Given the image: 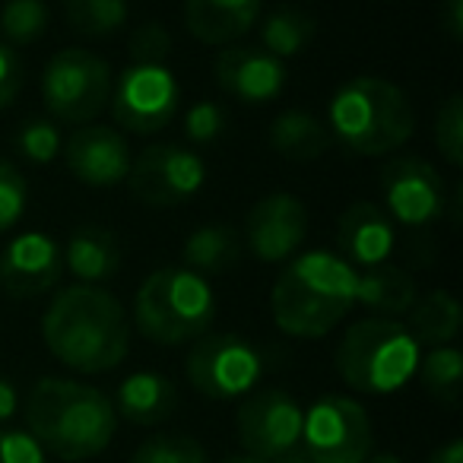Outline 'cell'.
I'll return each mask as SVG.
<instances>
[{
  "label": "cell",
  "mask_w": 463,
  "mask_h": 463,
  "mask_svg": "<svg viewBox=\"0 0 463 463\" xmlns=\"http://www.w3.org/2000/svg\"><path fill=\"white\" fill-rule=\"evenodd\" d=\"M48 353L77 374H105L128 359L130 321L115 292L73 283L48 302L42 315Z\"/></svg>",
  "instance_id": "obj_1"
},
{
  "label": "cell",
  "mask_w": 463,
  "mask_h": 463,
  "mask_svg": "<svg viewBox=\"0 0 463 463\" xmlns=\"http://www.w3.org/2000/svg\"><path fill=\"white\" fill-rule=\"evenodd\" d=\"M29 435L64 463L99 457L118 431V412L105 391L73 378H39L26 400Z\"/></svg>",
  "instance_id": "obj_2"
},
{
  "label": "cell",
  "mask_w": 463,
  "mask_h": 463,
  "mask_svg": "<svg viewBox=\"0 0 463 463\" xmlns=\"http://www.w3.org/2000/svg\"><path fill=\"white\" fill-rule=\"evenodd\" d=\"M355 308V270L330 251L286 260L270 292L273 324L296 340H321Z\"/></svg>",
  "instance_id": "obj_3"
},
{
  "label": "cell",
  "mask_w": 463,
  "mask_h": 463,
  "mask_svg": "<svg viewBox=\"0 0 463 463\" xmlns=\"http://www.w3.org/2000/svg\"><path fill=\"white\" fill-rule=\"evenodd\" d=\"M327 130L343 149L355 156H391L416 134V111L397 83L384 77H353L334 92Z\"/></svg>",
  "instance_id": "obj_4"
},
{
  "label": "cell",
  "mask_w": 463,
  "mask_h": 463,
  "mask_svg": "<svg viewBox=\"0 0 463 463\" xmlns=\"http://www.w3.org/2000/svg\"><path fill=\"white\" fill-rule=\"evenodd\" d=\"M422 346L393 317H362L346 327L334 353L336 374L343 384L368 397L397 393L416 378Z\"/></svg>",
  "instance_id": "obj_5"
},
{
  "label": "cell",
  "mask_w": 463,
  "mask_h": 463,
  "mask_svg": "<svg viewBox=\"0 0 463 463\" xmlns=\"http://www.w3.org/2000/svg\"><path fill=\"white\" fill-rule=\"evenodd\" d=\"M216 321V292L210 279L187 267H162L140 283L134 324L149 343L181 346L210 334Z\"/></svg>",
  "instance_id": "obj_6"
},
{
  "label": "cell",
  "mask_w": 463,
  "mask_h": 463,
  "mask_svg": "<svg viewBox=\"0 0 463 463\" xmlns=\"http://www.w3.org/2000/svg\"><path fill=\"white\" fill-rule=\"evenodd\" d=\"M111 73L109 61L86 48H64L42 71V99L54 121L92 124L111 102Z\"/></svg>",
  "instance_id": "obj_7"
},
{
  "label": "cell",
  "mask_w": 463,
  "mask_h": 463,
  "mask_svg": "<svg viewBox=\"0 0 463 463\" xmlns=\"http://www.w3.org/2000/svg\"><path fill=\"white\" fill-rule=\"evenodd\" d=\"M184 372L206 400H241L258 391L264 359L258 346L239 334H203L187 353Z\"/></svg>",
  "instance_id": "obj_8"
},
{
  "label": "cell",
  "mask_w": 463,
  "mask_h": 463,
  "mask_svg": "<svg viewBox=\"0 0 463 463\" xmlns=\"http://www.w3.org/2000/svg\"><path fill=\"white\" fill-rule=\"evenodd\" d=\"M372 444V419L359 400L327 393L305 410L298 448L311 463H365Z\"/></svg>",
  "instance_id": "obj_9"
},
{
  "label": "cell",
  "mask_w": 463,
  "mask_h": 463,
  "mask_svg": "<svg viewBox=\"0 0 463 463\" xmlns=\"http://www.w3.org/2000/svg\"><path fill=\"white\" fill-rule=\"evenodd\" d=\"M111 115L128 134L165 130L181 111V83L165 64H130L111 86Z\"/></svg>",
  "instance_id": "obj_10"
},
{
  "label": "cell",
  "mask_w": 463,
  "mask_h": 463,
  "mask_svg": "<svg viewBox=\"0 0 463 463\" xmlns=\"http://www.w3.org/2000/svg\"><path fill=\"white\" fill-rule=\"evenodd\" d=\"M124 184L143 206L168 210V206L187 203L203 191L206 162L203 156L181 143H149L130 162V175Z\"/></svg>",
  "instance_id": "obj_11"
},
{
  "label": "cell",
  "mask_w": 463,
  "mask_h": 463,
  "mask_svg": "<svg viewBox=\"0 0 463 463\" xmlns=\"http://www.w3.org/2000/svg\"><path fill=\"white\" fill-rule=\"evenodd\" d=\"M302 419L305 410L292 393L283 387H264L241 397L235 412V438L248 457L273 463L302 444Z\"/></svg>",
  "instance_id": "obj_12"
},
{
  "label": "cell",
  "mask_w": 463,
  "mask_h": 463,
  "mask_svg": "<svg viewBox=\"0 0 463 463\" xmlns=\"http://www.w3.org/2000/svg\"><path fill=\"white\" fill-rule=\"evenodd\" d=\"M384 213L393 225L425 229L438 222L448 210V187L438 168L419 156H397L387 159L378 172Z\"/></svg>",
  "instance_id": "obj_13"
},
{
  "label": "cell",
  "mask_w": 463,
  "mask_h": 463,
  "mask_svg": "<svg viewBox=\"0 0 463 463\" xmlns=\"http://www.w3.org/2000/svg\"><path fill=\"white\" fill-rule=\"evenodd\" d=\"M308 222V206L296 194H264L245 216V245L260 264H286L302 251Z\"/></svg>",
  "instance_id": "obj_14"
},
{
  "label": "cell",
  "mask_w": 463,
  "mask_h": 463,
  "mask_svg": "<svg viewBox=\"0 0 463 463\" xmlns=\"http://www.w3.org/2000/svg\"><path fill=\"white\" fill-rule=\"evenodd\" d=\"M64 279V251L48 232L29 229L0 251V289L10 298H39Z\"/></svg>",
  "instance_id": "obj_15"
},
{
  "label": "cell",
  "mask_w": 463,
  "mask_h": 463,
  "mask_svg": "<svg viewBox=\"0 0 463 463\" xmlns=\"http://www.w3.org/2000/svg\"><path fill=\"white\" fill-rule=\"evenodd\" d=\"M219 90L241 105H270L289 83L286 61L273 58L260 45H229L213 61Z\"/></svg>",
  "instance_id": "obj_16"
},
{
  "label": "cell",
  "mask_w": 463,
  "mask_h": 463,
  "mask_svg": "<svg viewBox=\"0 0 463 463\" xmlns=\"http://www.w3.org/2000/svg\"><path fill=\"white\" fill-rule=\"evenodd\" d=\"M64 162L80 184L118 187L130 175V143L121 130L109 124H83L64 143Z\"/></svg>",
  "instance_id": "obj_17"
},
{
  "label": "cell",
  "mask_w": 463,
  "mask_h": 463,
  "mask_svg": "<svg viewBox=\"0 0 463 463\" xmlns=\"http://www.w3.org/2000/svg\"><path fill=\"white\" fill-rule=\"evenodd\" d=\"M393 245H397V232L378 203L355 200L343 210L336 222V258L346 260L353 270L387 264Z\"/></svg>",
  "instance_id": "obj_18"
},
{
  "label": "cell",
  "mask_w": 463,
  "mask_h": 463,
  "mask_svg": "<svg viewBox=\"0 0 463 463\" xmlns=\"http://www.w3.org/2000/svg\"><path fill=\"white\" fill-rule=\"evenodd\" d=\"M264 0H184V26L200 45H235L260 20Z\"/></svg>",
  "instance_id": "obj_19"
},
{
  "label": "cell",
  "mask_w": 463,
  "mask_h": 463,
  "mask_svg": "<svg viewBox=\"0 0 463 463\" xmlns=\"http://www.w3.org/2000/svg\"><path fill=\"white\" fill-rule=\"evenodd\" d=\"M111 406L130 425H159L178 410V387L159 372H134L118 384Z\"/></svg>",
  "instance_id": "obj_20"
},
{
  "label": "cell",
  "mask_w": 463,
  "mask_h": 463,
  "mask_svg": "<svg viewBox=\"0 0 463 463\" xmlns=\"http://www.w3.org/2000/svg\"><path fill=\"white\" fill-rule=\"evenodd\" d=\"M61 251H64V270L83 286L109 283L121 267V245L115 232L102 225H80Z\"/></svg>",
  "instance_id": "obj_21"
},
{
  "label": "cell",
  "mask_w": 463,
  "mask_h": 463,
  "mask_svg": "<svg viewBox=\"0 0 463 463\" xmlns=\"http://www.w3.org/2000/svg\"><path fill=\"white\" fill-rule=\"evenodd\" d=\"M419 286L403 267L393 264H378L368 270H355V305H365L368 311H374L378 317H393L416 305Z\"/></svg>",
  "instance_id": "obj_22"
},
{
  "label": "cell",
  "mask_w": 463,
  "mask_h": 463,
  "mask_svg": "<svg viewBox=\"0 0 463 463\" xmlns=\"http://www.w3.org/2000/svg\"><path fill=\"white\" fill-rule=\"evenodd\" d=\"M270 146L289 162H315L334 146L327 124L302 109H286L270 124Z\"/></svg>",
  "instance_id": "obj_23"
},
{
  "label": "cell",
  "mask_w": 463,
  "mask_h": 463,
  "mask_svg": "<svg viewBox=\"0 0 463 463\" xmlns=\"http://www.w3.org/2000/svg\"><path fill=\"white\" fill-rule=\"evenodd\" d=\"M463 327V308L457 302L454 292L435 289L416 298L410 311H406V330L416 336L419 346H450Z\"/></svg>",
  "instance_id": "obj_24"
},
{
  "label": "cell",
  "mask_w": 463,
  "mask_h": 463,
  "mask_svg": "<svg viewBox=\"0 0 463 463\" xmlns=\"http://www.w3.org/2000/svg\"><path fill=\"white\" fill-rule=\"evenodd\" d=\"M181 260L187 270L210 277V273H225L241 260V239L239 232L225 222H206L194 229L181 245Z\"/></svg>",
  "instance_id": "obj_25"
},
{
  "label": "cell",
  "mask_w": 463,
  "mask_h": 463,
  "mask_svg": "<svg viewBox=\"0 0 463 463\" xmlns=\"http://www.w3.org/2000/svg\"><path fill=\"white\" fill-rule=\"evenodd\" d=\"M315 35H317V20L298 7H279L260 23V48L279 61H289L296 54H302L315 42Z\"/></svg>",
  "instance_id": "obj_26"
},
{
  "label": "cell",
  "mask_w": 463,
  "mask_h": 463,
  "mask_svg": "<svg viewBox=\"0 0 463 463\" xmlns=\"http://www.w3.org/2000/svg\"><path fill=\"white\" fill-rule=\"evenodd\" d=\"M416 374L431 400L444 406H457L463 391V355L457 346H435L425 359H419Z\"/></svg>",
  "instance_id": "obj_27"
},
{
  "label": "cell",
  "mask_w": 463,
  "mask_h": 463,
  "mask_svg": "<svg viewBox=\"0 0 463 463\" xmlns=\"http://www.w3.org/2000/svg\"><path fill=\"white\" fill-rule=\"evenodd\" d=\"M67 23L73 33L105 39L128 23V0H67Z\"/></svg>",
  "instance_id": "obj_28"
},
{
  "label": "cell",
  "mask_w": 463,
  "mask_h": 463,
  "mask_svg": "<svg viewBox=\"0 0 463 463\" xmlns=\"http://www.w3.org/2000/svg\"><path fill=\"white\" fill-rule=\"evenodd\" d=\"M45 0H7L0 7V39L4 45H33L48 29Z\"/></svg>",
  "instance_id": "obj_29"
},
{
  "label": "cell",
  "mask_w": 463,
  "mask_h": 463,
  "mask_svg": "<svg viewBox=\"0 0 463 463\" xmlns=\"http://www.w3.org/2000/svg\"><path fill=\"white\" fill-rule=\"evenodd\" d=\"M64 149L61 130L52 118H29L20 130H16V153L33 165H52Z\"/></svg>",
  "instance_id": "obj_30"
},
{
  "label": "cell",
  "mask_w": 463,
  "mask_h": 463,
  "mask_svg": "<svg viewBox=\"0 0 463 463\" xmlns=\"http://www.w3.org/2000/svg\"><path fill=\"white\" fill-rule=\"evenodd\" d=\"M130 463H210V457L191 435H156L134 450Z\"/></svg>",
  "instance_id": "obj_31"
},
{
  "label": "cell",
  "mask_w": 463,
  "mask_h": 463,
  "mask_svg": "<svg viewBox=\"0 0 463 463\" xmlns=\"http://www.w3.org/2000/svg\"><path fill=\"white\" fill-rule=\"evenodd\" d=\"M435 146L450 168L463 165V99L450 92L435 111Z\"/></svg>",
  "instance_id": "obj_32"
},
{
  "label": "cell",
  "mask_w": 463,
  "mask_h": 463,
  "mask_svg": "<svg viewBox=\"0 0 463 463\" xmlns=\"http://www.w3.org/2000/svg\"><path fill=\"white\" fill-rule=\"evenodd\" d=\"M29 206V184L14 162L0 159V235L10 232Z\"/></svg>",
  "instance_id": "obj_33"
},
{
  "label": "cell",
  "mask_w": 463,
  "mask_h": 463,
  "mask_svg": "<svg viewBox=\"0 0 463 463\" xmlns=\"http://www.w3.org/2000/svg\"><path fill=\"white\" fill-rule=\"evenodd\" d=\"M172 54V35L162 23L149 20L130 35V64H165Z\"/></svg>",
  "instance_id": "obj_34"
},
{
  "label": "cell",
  "mask_w": 463,
  "mask_h": 463,
  "mask_svg": "<svg viewBox=\"0 0 463 463\" xmlns=\"http://www.w3.org/2000/svg\"><path fill=\"white\" fill-rule=\"evenodd\" d=\"M225 130V111L219 109L216 102L203 99V102H194L191 109L184 111V137L197 146H206V143L219 140Z\"/></svg>",
  "instance_id": "obj_35"
},
{
  "label": "cell",
  "mask_w": 463,
  "mask_h": 463,
  "mask_svg": "<svg viewBox=\"0 0 463 463\" xmlns=\"http://www.w3.org/2000/svg\"><path fill=\"white\" fill-rule=\"evenodd\" d=\"M0 463H48V454L26 429H0Z\"/></svg>",
  "instance_id": "obj_36"
},
{
  "label": "cell",
  "mask_w": 463,
  "mask_h": 463,
  "mask_svg": "<svg viewBox=\"0 0 463 463\" xmlns=\"http://www.w3.org/2000/svg\"><path fill=\"white\" fill-rule=\"evenodd\" d=\"M23 90V64L14 48L0 42V111L10 109Z\"/></svg>",
  "instance_id": "obj_37"
},
{
  "label": "cell",
  "mask_w": 463,
  "mask_h": 463,
  "mask_svg": "<svg viewBox=\"0 0 463 463\" xmlns=\"http://www.w3.org/2000/svg\"><path fill=\"white\" fill-rule=\"evenodd\" d=\"M438 23H441L444 35L457 45V42L463 39V0H441V7H438Z\"/></svg>",
  "instance_id": "obj_38"
},
{
  "label": "cell",
  "mask_w": 463,
  "mask_h": 463,
  "mask_svg": "<svg viewBox=\"0 0 463 463\" xmlns=\"http://www.w3.org/2000/svg\"><path fill=\"white\" fill-rule=\"evenodd\" d=\"M16 410H20V393H16L14 381H7L0 374V425L10 422L16 416Z\"/></svg>",
  "instance_id": "obj_39"
},
{
  "label": "cell",
  "mask_w": 463,
  "mask_h": 463,
  "mask_svg": "<svg viewBox=\"0 0 463 463\" xmlns=\"http://www.w3.org/2000/svg\"><path fill=\"white\" fill-rule=\"evenodd\" d=\"M425 463H463V441L460 438H450V441H444L441 448L431 450Z\"/></svg>",
  "instance_id": "obj_40"
},
{
  "label": "cell",
  "mask_w": 463,
  "mask_h": 463,
  "mask_svg": "<svg viewBox=\"0 0 463 463\" xmlns=\"http://www.w3.org/2000/svg\"><path fill=\"white\" fill-rule=\"evenodd\" d=\"M273 463H311V460L302 454V448H296V450H289V454H283L279 460H273Z\"/></svg>",
  "instance_id": "obj_41"
},
{
  "label": "cell",
  "mask_w": 463,
  "mask_h": 463,
  "mask_svg": "<svg viewBox=\"0 0 463 463\" xmlns=\"http://www.w3.org/2000/svg\"><path fill=\"white\" fill-rule=\"evenodd\" d=\"M365 463H403L397 454H374V457H368Z\"/></svg>",
  "instance_id": "obj_42"
},
{
  "label": "cell",
  "mask_w": 463,
  "mask_h": 463,
  "mask_svg": "<svg viewBox=\"0 0 463 463\" xmlns=\"http://www.w3.org/2000/svg\"><path fill=\"white\" fill-rule=\"evenodd\" d=\"M222 463H267V460H258V457H248V454H241V457H225Z\"/></svg>",
  "instance_id": "obj_43"
}]
</instances>
